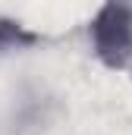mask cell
I'll return each instance as SVG.
<instances>
[{
	"label": "cell",
	"mask_w": 132,
	"mask_h": 135,
	"mask_svg": "<svg viewBox=\"0 0 132 135\" xmlns=\"http://www.w3.org/2000/svg\"><path fill=\"white\" fill-rule=\"evenodd\" d=\"M91 44L107 69H126L132 63V6L129 3H104L91 19Z\"/></svg>",
	"instance_id": "obj_1"
},
{
	"label": "cell",
	"mask_w": 132,
	"mask_h": 135,
	"mask_svg": "<svg viewBox=\"0 0 132 135\" xmlns=\"http://www.w3.org/2000/svg\"><path fill=\"white\" fill-rule=\"evenodd\" d=\"M41 41V35L29 32L25 25L13 22V19H3L0 16V50H19V47H32Z\"/></svg>",
	"instance_id": "obj_2"
}]
</instances>
